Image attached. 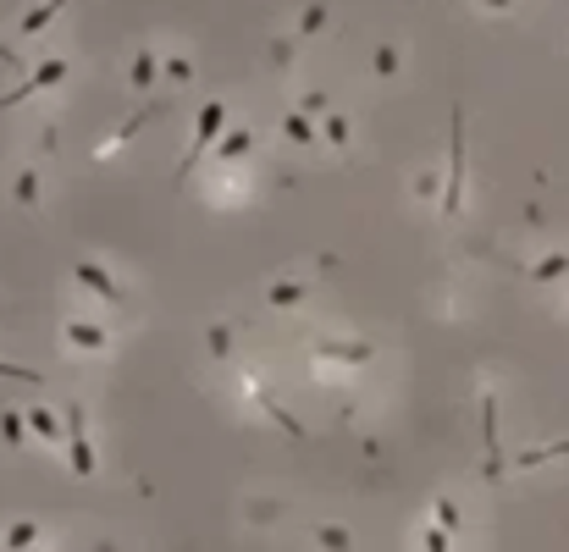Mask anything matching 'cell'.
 <instances>
[{
	"mask_svg": "<svg viewBox=\"0 0 569 552\" xmlns=\"http://www.w3.org/2000/svg\"><path fill=\"white\" fill-rule=\"evenodd\" d=\"M315 541H321V552H354V536L343 525H315Z\"/></svg>",
	"mask_w": 569,
	"mask_h": 552,
	"instance_id": "cell-19",
	"label": "cell"
},
{
	"mask_svg": "<svg viewBox=\"0 0 569 552\" xmlns=\"http://www.w3.org/2000/svg\"><path fill=\"white\" fill-rule=\"evenodd\" d=\"M222 138H227V105H222V100H205V105H199V122H194L188 161L177 166V182L194 172V161H205V150H210V144H222Z\"/></svg>",
	"mask_w": 569,
	"mask_h": 552,
	"instance_id": "cell-1",
	"label": "cell"
},
{
	"mask_svg": "<svg viewBox=\"0 0 569 552\" xmlns=\"http://www.w3.org/2000/svg\"><path fill=\"white\" fill-rule=\"evenodd\" d=\"M28 426H34V437H45V442H55V448H61V431H66V426L55 420L50 409H28Z\"/></svg>",
	"mask_w": 569,
	"mask_h": 552,
	"instance_id": "cell-17",
	"label": "cell"
},
{
	"mask_svg": "<svg viewBox=\"0 0 569 552\" xmlns=\"http://www.w3.org/2000/svg\"><path fill=\"white\" fill-rule=\"evenodd\" d=\"M282 138L299 144V150H315V122L304 111H288V116H282Z\"/></svg>",
	"mask_w": 569,
	"mask_h": 552,
	"instance_id": "cell-11",
	"label": "cell"
},
{
	"mask_svg": "<svg viewBox=\"0 0 569 552\" xmlns=\"http://www.w3.org/2000/svg\"><path fill=\"white\" fill-rule=\"evenodd\" d=\"M310 354H315L321 365H348V370H360V365H371L376 349H371V342H332V337H326V342H315Z\"/></svg>",
	"mask_w": 569,
	"mask_h": 552,
	"instance_id": "cell-5",
	"label": "cell"
},
{
	"mask_svg": "<svg viewBox=\"0 0 569 552\" xmlns=\"http://www.w3.org/2000/svg\"><path fill=\"white\" fill-rule=\"evenodd\" d=\"M304 293H310V288H304V282H271V288H265V299H271V304H276V310H288V304H299V299H304Z\"/></svg>",
	"mask_w": 569,
	"mask_h": 552,
	"instance_id": "cell-21",
	"label": "cell"
},
{
	"mask_svg": "<svg viewBox=\"0 0 569 552\" xmlns=\"http://www.w3.org/2000/svg\"><path fill=\"white\" fill-rule=\"evenodd\" d=\"M348 133H354V127H348V116H343V111H332V116H326V138H332V150H348Z\"/></svg>",
	"mask_w": 569,
	"mask_h": 552,
	"instance_id": "cell-26",
	"label": "cell"
},
{
	"mask_svg": "<svg viewBox=\"0 0 569 552\" xmlns=\"http://www.w3.org/2000/svg\"><path fill=\"white\" fill-rule=\"evenodd\" d=\"M161 73H166V61H161L155 50H138V55H133V89H150Z\"/></svg>",
	"mask_w": 569,
	"mask_h": 552,
	"instance_id": "cell-13",
	"label": "cell"
},
{
	"mask_svg": "<svg viewBox=\"0 0 569 552\" xmlns=\"http://www.w3.org/2000/svg\"><path fill=\"white\" fill-rule=\"evenodd\" d=\"M61 17V6H34V12H23V23H17V34L28 39V34H45L50 23Z\"/></svg>",
	"mask_w": 569,
	"mask_h": 552,
	"instance_id": "cell-18",
	"label": "cell"
},
{
	"mask_svg": "<svg viewBox=\"0 0 569 552\" xmlns=\"http://www.w3.org/2000/svg\"><path fill=\"white\" fill-rule=\"evenodd\" d=\"M294 111H304L310 122H315V116L326 122V116H332V100H326V89H310V94H299V105H294Z\"/></svg>",
	"mask_w": 569,
	"mask_h": 552,
	"instance_id": "cell-22",
	"label": "cell"
},
{
	"mask_svg": "<svg viewBox=\"0 0 569 552\" xmlns=\"http://www.w3.org/2000/svg\"><path fill=\"white\" fill-rule=\"evenodd\" d=\"M155 116H161V105H145L138 116H127V122H122V127L105 138V144H100V161H105V155H116V150L127 144V138H138V127H145V122H155Z\"/></svg>",
	"mask_w": 569,
	"mask_h": 552,
	"instance_id": "cell-10",
	"label": "cell"
},
{
	"mask_svg": "<svg viewBox=\"0 0 569 552\" xmlns=\"http://www.w3.org/2000/svg\"><path fill=\"white\" fill-rule=\"evenodd\" d=\"M481 442H486V480H504V453H497V398L481 392Z\"/></svg>",
	"mask_w": 569,
	"mask_h": 552,
	"instance_id": "cell-7",
	"label": "cell"
},
{
	"mask_svg": "<svg viewBox=\"0 0 569 552\" xmlns=\"http://www.w3.org/2000/svg\"><path fill=\"white\" fill-rule=\"evenodd\" d=\"M525 276H531V282H542V288H553V282H564V276H569V254H542Z\"/></svg>",
	"mask_w": 569,
	"mask_h": 552,
	"instance_id": "cell-12",
	"label": "cell"
},
{
	"mask_svg": "<svg viewBox=\"0 0 569 552\" xmlns=\"http://www.w3.org/2000/svg\"><path fill=\"white\" fill-rule=\"evenodd\" d=\"M271 61L288 66V61H294V44H288V39H276V44H271Z\"/></svg>",
	"mask_w": 569,
	"mask_h": 552,
	"instance_id": "cell-30",
	"label": "cell"
},
{
	"mask_svg": "<svg viewBox=\"0 0 569 552\" xmlns=\"http://www.w3.org/2000/svg\"><path fill=\"white\" fill-rule=\"evenodd\" d=\"M73 282H78V288H89V293H95V299H105V304H122L116 276H111L105 265H95V260H78V265H73Z\"/></svg>",
	"mask_w": 569,
	"mask_h": 552,
	"instance_id": "cell-6",
	"label": "cell"
},
{
	"mask_svg": "<svg viewBox=\"0 0 569 552\" xmlns=\"http://www.w3.org/2000/svg\"><path fill=\"white\" fill-rule=\"evenodd\" d=\"M61 342H73V349H84V354H105L111 349L105 326H95V320H66L61 326Z\"/></svg>",
	"mask_w": 569,
	"mask_h": 552,
	"instance_id": "cell-8",
	"label": "cell"
},
{
	"mask_svg": "<svg viewBox=\"0 0 569 552\" xmlns=\"http://www.w3.org/2000/svg\"><path fill=\"white\" fill-rule=\"evenodd\" d=\"M166 78H172V84H188V78H194V61H188V55H166Z\"/></svg>",
	"mask_w": 569,
	"mask_h": 552,
	"instance_id": "cell-28",
	"label": "cell"
},
{
	"mask_svg": "<svg viewBox=\"0 0 569 552\" xmlns=\"http://www.w3.org/2000/svg\"><path fill=\"white\" fill-rule=\"evenodd\" d=\"M547 458H569V442H547V448H525V453L514 458V469H536V464H547Z\"/></svg>",
	"mask_w": 569,
	"mask_h": 552,
	"instance_id": "cell-16",
	"label": "cell"
},
{
	"mask_svg": "<svg viewBox=\"0 0 569 552\" xmlns=\"http://www.w3.org/2000/svg\"><path fill=\"white\" fill-rule=\"evenodd\" d=\"M326 28V6H304V17H299V34H321Z\"/></svg>",
	"mask_w": 569,
	"mask_h": 552,
	"instance_id": "cell-29",
	"label": "cell"
},
{
	"mask_svg": "<svg viewBox=\"0 0 569 552\" xmlns=\"http://www.w3.org/2000/svg\"><path fill=\"white\" fill-rule=\"evenodd\" d=\"M244 387H249V398H255V403H260V409H265V414H271V420H276L282 431H288V437H304V426H299V420H294V414H288V409H282V403H276V398H271V392H265V387L255 381V376H249Z\"/></svg>",
	"mask_w": 569,
	"mask_h": 552,
	"instance_id": "cell-9",
	"label": "cell"
},
{
	"mask_svg": "<svg viewBox=\"0 0 569 552\" xmlns=\"http://www.w3.org/2000/svg\"><path fill=\"white\" fill-rule=\"evenodd\" d=\"M432 525H443L448 536H459V503H454V498H437V503H432Z\"/></svg>",
	"mask_w": 569,
	"mask_h": 552,
	"instance_id": "cell-24",
	"label": "cell"
},
{
	"mask_svg": "<svg viewBox=\"0 0 569 552\" xmlns=\"http://www.w3.org/2000/svg\"><path fill=\"white\" fill-rule=\"evenodd\" d=\"M0 431H6V448H23V437L34 431L28 426V409H6V414H0Z\"/></svg>",
	"mask_w": 569,
	"mask_h": 552,
	"instance_id": "cell-15",
	"label": "cell"
},
{
	"mask_svg": "<svg viewBox=\"0 0 569 552\" xmlns=\"http://www.w3.org/2000/svg\"><path fill=\"white\" fill-rule=\"evenodd\" d=\"M61 78H66V61H61V55H50V61H39V66H34V73H28V78H23L17 89H6V100H0V105H6V111H17L23 100H34V94L55 89Z\"/></svg>",
	"mask_w": 569,
	"mask_h": 552,
	"instance_id": "cell-4",
	"label": "cell"
},
{
	"mask_svg": "<svg viewBox=\"0 0 569 552\" xmlns=\"http://www.w3.org/2000/svg\"><path fill=\"white\" fill-rule=\"evenodd\" d=\"M34 541H39V525H34V519H17V525L6 530V547H12V552H34Z\"/></svg>",
	"mask_w": 569,
	"mask_h": 552,
	"instance_id": "cell-20",
	"label": "cell"
},
{
	"mask_svg": "<svg viewBox=\"0 0 569 552\" xmlns=\"http://www.w3.org/2000/svg\"><path fill=\"white\" fill-rule=\"evenodd\" d=\"M371 73H376V78H393V73H398V44H376Z\"/></svg>",
	"mask_w": 569,
	"mask_h": 552,
	"instance_id": "cell-25",
	"label": "cell"
},
{
	"mask_svg": "<svg viewBox=\"0 0 569 552\" xmlns=\"http://www.w3.org/2000/svg\"><path fill=\"white\" fill-rule=\"evenodd\" d=\"M12 193H17V204H39V172H34V166H23V172H17V182H12Z\"/></svg>",
	"mask_w": 569,
	"mask_h": 552,
	"instance_id": "cell-23",
	"label": "cell"
},
{
	"mask_svg": "<svg viewBox=\"0 0 569 552\" xmlns=\"http://www.w3.org/2000/svg\"><path fill=\"white\" fill-rule=\"evenodd\" d=\"M249 150H255V133H249V127H233V133L222 138V144H216V155H222V161H244Z\"/></svg>",
	"mask_w": 569,
	"mask_h": 552,
	"instance_id": "cell-14",
	"label": "cell"
},
{
	"mask_svg": "<svg viewBox=\"0 0 569 552\" xmlns=\"http://www.w3.org/2000/svg\"><path fill=\"white\" fill-rule=\"evenodd\" d=\"M464 204V105H454V133H448V188H443V216L454 222Z\"/></svg>",
	"mask_w": 569,
	"mask_h": 552,
	"instance_id": "cell-2",
	"label": "cell"
},
{
	"mask_svg": "<svg viewBox=\"0 0 569 552\" xmlns=\"http://www.w3.org/2000/svg\"><path fill=\"white\" fill-rule=\"evenodd\" d=\"M95 442H89V426H84V409L73 403V409H66V469H73L78 480H89L95 475Z\"/></svg>",
	"mask_w": 569,
	"mask_h": 552,
	"instance_id": "cell-3",
	"label": "cell"
},
{
	"mask_svg": "<svg viewBox=\"0 0 569 552\" xmlns=\"http://www.w3.org/2000/svg\"><path fill=\"white\" fill-rule=\"evenodd\" d=\"M227 349H233V326H210V354H216V360H227Z\"/></svg>",
	"mask_w": 569,
	"mask_h": 552,
	"instance_id": "cell-27",
	"label": "cell"
}]
</instances>
